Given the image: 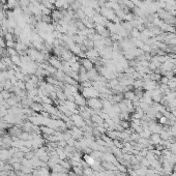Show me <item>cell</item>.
Instances as JSON below:
<instances>
[{
    "label": "cell",
    "mask_w": 176,
    "mask_h": 176,
    "mask_svg": "<svg viewBox=\"0 0 176 176\" xmlns=\"http://www.w3.org/2000/svg\"><path fill=\"white\" fill-rule=\"evenodd\" d=\"M86 105H88L89 108H91L93 110H97V111L103 108V102L99 101L96 97H94V98H88Z\"/></svg>",
    "instance_id": "obj_1"
},
{
    "label": "cell",
    "mask_w": 176,
    "mask_h": 176,
    "mask_svg": "<svg viewBox=\"0 0 176 176\" xmlns=\"http://www.w3.org/2000/svg\"><path fill=\"white\" fill-rule=\"evenodd\" d=\"M74 96H75V104H76L77 106H80V107H85V106H87V105H86V104H87V99H86L81 93L77 92V93L74 94Z\"/></svg>",
    "instance_id": "obj_2"
},
{
    "label": "cell",
    "mask_w": 176,
    "mask_h": 176,
    "mask_svg": "<svg viewBox=\"0 0 176 176\" xmlns=\"http://www.w3.org/2000/svg\"><path fill=\"white\" fill-rule=\"evenodd\" d=\"M81 63H82V66L86 69V71H90L93 68V64L91 62V60L88 58H83L81 60Z\"/></svg>",
    "instance_id": "obj_3"
},
{
    "label": "cell",
    "mask_w": 176,
    "mask_h": 176,
    "mask_svg": "<svg viewBox=\"0 0 176 176\" xmlns=\"http://www.w3.org/2000/svg\"><path fill=\"white\" fill-rule=\"evenodd\" d=\"M30 109H31L33 112H42V111H44L43 104H38V103H35V102H33V103L30 105Z\"/></svg>",
    "instance_id": "obj_4"
},
{
    "label": "cell",
    "mask_w": 176,
    "mask_h": 176,
    "mask_svg": "<svg viewBox=\"0 0 176 176\" xmlns=\"http://www.w3.org/2000/svg\"><path fill=\"white\" fill-rule=\"evenodd\" d=\"M123 96H124V99L134 101L135 97H136V93H135L134 91H132V90H128V91H125V92H124Z\"/></svg>",
    "instance_id": "obj_5"
},
{
    "label": "cell",
    "mask_w": 176,
    "mask_h": 176,
    "mask_svg": "<svg viewBox=\"0 0 176 176\" xmlns=\"http://www.w3.org/2000/svg\"><path fill=\"white\" fill-rule=\"evenodd\" d=\"M52 172H55V173H64L66 170L60 165V164H56V165H54L52 168Z\"/></svg>",
    "instance_id": "obj_6"
},
{
    "label": "cell",
    "mask_w": 176,
    "mask_h": 176,
    "mask_svg": "<svg viewBox=\"0 0 176 176\" xmlns=\"http://www.w3.org/2000/svg\"><path fill=\"white\" fill-rule=\"evenodd\" d=\"M150 137H151L152 143L157 144V143L162 142V138H161V135H160V134H154V135H152V136H150Z\"/></svg>",
    "instance_id": "obj_7"
},
{
    "label": "cell",
    "mask_w": 176,
    "mask_h": 176,
    "mask_svg": "<svg viewBox=\"0 0 176 176\" xmlns=\"http://www.w3.org/2000/svg\"><path fill=\"white\" fill-rule=\"evenodd\" d=\"M59 164H60V165H61V166H62V167H63L66 171L72 169V165H71V163H69V162H66V161H64V160H63V161H61V160H60V161H59Z\"/></svg>",
    "instance_id": "obj_8"
},
{
    "label": "cell",
    "mask_w": 176,
    "mask_h": 176,
    "mask_svg": "<svg viewBox=\"0 0 176 176\" xmlns=\"http://www.w3.org/2000/svg\"><path fill=\"white\" fill-rule=\"evenodd\" d=\"M86 55H87V58L89 59L96 58L97 57V51L96 50H89L86 53Z\"/></svg>",
    "instance_id": "obj_9"
},
{
    "label": "cell",
    "mask_w": 176,
    "mask_h": 176,
    "mask_svg": "<svg viewBox=\"0 0 176 176\" xmlns=\"http://www.w3.org/2000/svg\"><path fill=\"white\" fill-rule=\"evenodd\" d=\"M56 94H57V97H58L60 101H66V95H65V93L63 92V90L56 91Z\"/></svg>",
    "instance_id": "obj_10"
},
{
    "label": "cell",
    "mask_w": 176,
    "mask_h": 176,
    "mask_svg": "<svg viewBox=\"0 0 176 176\" xmlns=\"http://www.w3.org/2000/svg\"><path fill=\"white\" fill-rule=\"evenodd\" d=\"M22 168H23V166H22L21 163H14V164H13V169H14L15 171H21Z\"/></svg>",
    "instance_id": "obj_11"
},
{
    "label": "cell",
    "mask_w": 176,
    "mask_h": 176,
    "mask_svg": "<svg viewBox=\"0 0 176 176\" xmlns=\"http://www.w3.org/2000/svg\"><path fill=\"white\" fill-rule=\"evenodd\" d=\"M34 156H35V153H34V151H31V150H30L29 152H27V153L24 154V157H25L26 160H29V161L32 160Z\"/></svg>",
    "instance_id": "obj_12"
},
{
    "label": "cell",
    "mask_w": 176,
    "mask_h": 176,
    "mask_svg": "<svg viewBox=\"0 0 176 176\" xmlns=\"http://www.w3.org/2000/svg\"><path fill=\"white\" fill-rule=\"evenodd\" d=\"M83 174L86 176H90L93 174V171H92V169L91 168H89V167H86V168H84L83 169Z\"/></svg>",
    "instance_id": "obj_13"
},
{
    "label": "cell",
    "mask_w": 176,
    "mask_h": 176,
    "mask_svg": "<svg viewBox=\"0 0 176 176\" xmlns=\"http://www.w3.org/2000/svg\"><path fill=\"white\" fill-rule=\"evenodd\" d=\"M159 120H160V123H161V124H167V123H169V122H168L169 119L166 117V116H164V115H163L162 117L159 118Z\"/></svg>",
    "instance_id": "obj_14"
},
{
    "label": "cell",
    "mask_w": 176,
    "mask_h": 176,
    "mask_svg": "<svg viewBox=\"0 0 176 176\" xmlns=\"http://www.w3.org/2000/svg\"><path fill=\"white\" fill-rule=\"evenodd\" d=\"M120 125L122 128H127V127H130V122L127 120H121Z\"/></svg>",
    "instance_id": "obj_15"
},
{
    "label": "cell",
    "mask_w": 176,
    "mask_h": 176,
    "mask_svg": "<svg viewBox=\"0 0 176 176\" xmlns=\"http://www.w3.org/2000/svg\"><path fill=\"white\" fill-rule=\"evenodd\" d=\"M161 82H162L164 85H168L170 81H169L168 77H162V79H161Z\"/></svg>",
    "instance_id": "obj_16"
},
{
    "label": "cell",
    "mask_w": 176,
    "mask_h": 176,
    "mask_svg": "<svg viewBox=\"0 0 176 176\" xmlns=\"http://www.w3.org/2000/svg\"><path fill=\"white\" fill-rule=\"evenodd\" d=\"M125 73H126V74H133V73H134V68H132V67L126 68V69H125Z\"/></svg>",
    "instance_id": "obj_17"
},
{
    "label": "cell",
    "mask_w": 176,
    "mask_h": 176,
    "mask_svg": "<svg viewBox=\"0 0 176 176\" xmlns=\"http://www.w3.org/2000/svg\"><path fill=\"white\" fill-rule=\"evenodd\" d=\"M2 135H4V130L0 128V136H2Z\"/></svg>",
    "instance_id": "obj_18"
}]
</instances>
